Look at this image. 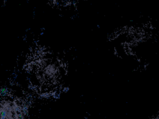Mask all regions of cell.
I'll return each mask as SVG.
<instances>
[{
    "label": "cell",
    "mask_w": 159,
    "mask_h": 119,
    "mask_svg": "<svg viewBox=\"0 0 159 119\" xmlns=\"http://www.w3.org/2000/svg\"><path fill=\"white\" fill-rule=\"evenodd\" d=\"M38 75L39 80L43 81L45 84H51L52 82H55L59 77L60 70L57 64L52 61H45V64L39 66Z\"/></svg>",
    "instance_id": "2"
},
{
    "label": "cell",
    "mask_w": 159,
    "mask_h": 119,
    "mask_svg": "<svg viewBox=\"0 0 159 119\" xmlns=\"http://www.w3.org/2000/svg\"><path fill=\"white\" fill-rule=\"evenodd\" d=\"M24 108L15 100L5 99L1 101V119H22Z\"/></svg>",
    "instance_id": "1"
}]
</instances>
